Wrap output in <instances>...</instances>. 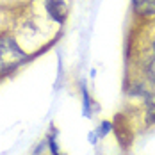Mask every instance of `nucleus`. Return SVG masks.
Masks as SVG:
<instances>
[{
  "mask_svg": "<svg viewBox=\"0 0 155 155\" xmlns=\"http://www.w3.org/2000/svg\"><path fill=\"white\" fill-rule=\"evenodd\" d=\"M25 61V54L11 38H0V73H5Z\"/></svg>",
  "mask_w": 155,
  "mask_h": 155,
  "instance_id": "nucleus-1",
  "label": "nucleus"
},
{
  "mask_svg": "<svg viewBox=\"0 0 155 155\" xmlns=\"http://www.w3.org/2000/svg\"><path fill=\"white\" fill-rule=\"evenodd\" d=\"M136 13L143 16H152L155 15V0H132Z\"/></svg>",
  "mask_w": 155,
  "mask_h": 155,
  "instance_id": "nucleus-2",
  "label": "nucleus"
},
{
  "mask_svg": "<svg viewBox=\"0 0 155 155\" xmlns=\"http://www.w3.org/2000/svg\"><path fill=\"white\" fill-rule=\"evenodd\" d=\"M148 73H150V77H152V80L155 82V59L152 61V64H150V68H148Z\"/></svg>",
  "mask_w": 155,
  "mask_h": 155,
  "instance_id": "nucleus-3",
  "label": "nucleus"
},
{
  "mask_svg": "<svg viewBox=\"0 0 155 155\" xmlns=\"http://www.w3.org/2000/svg\"><path fill=\"white\" fill-rule=\"evenodd\" d=\"M153 48H155V43H153Z\"/></svg>",
  "mask_w": 155,
  "mask_h": 155,
  "instance_id": "nucleus-4",
  "label": "nucleus"
}]
</instances>
